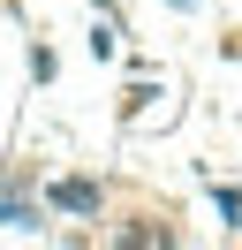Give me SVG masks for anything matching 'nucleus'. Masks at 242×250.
<instances>
[{
    "label": "nucleus",
    "instance_id": "1",
    "mask_svg": "<svg viewBox=\"0 0 242 250\" xmlns=\"http://www.w3.org/2000/svg\"><path fill=\"white\" fill-rule=\"evenodd\" d=\"M45 205H53V212H76V220H91V212H99V182H83V174H60V182L45 189Z\"/></svg>",
    "mask_w": 242,
    "mask_h": 250
},
{
    "label": "nucleus",
    "instance_id": "2",
    "mask_svg": "<svg viewBox=\"0 0 242 250\" xmlns=\"http://www.w3.org/2000/svg\"><path fill=\"white\" fill-rule=\"evenodd\" d=\"M0 228H38V205L23 189H8V182H0Z\"/></svg>",
    "mask_w": 242,
    "mask_h": 250
},
{
    "label": "nucleus",
    "instance_id": "3",
    "mask_svg": "<svg viewBox=\"0 0 242 250\" xmlns=\"http://www.w3.org/2000/svg\"><path fill=\"white\" fill-rule=\"evenodd\" d=\"M174 8H197V0H174Z\"/></svg>",
    "mask_w": 242,
    "mask_h": 250
}]
</instances>
